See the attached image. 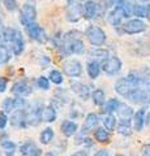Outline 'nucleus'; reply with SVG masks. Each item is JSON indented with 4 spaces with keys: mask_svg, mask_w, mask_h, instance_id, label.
<instances>
[{
    "mask_svg": "<svg viewBox=\"0 0 150 156\" xmlns=\"http://www.w3.org/2000/svg\"><path fill=\"white\" fill-rule=\"evenodd\" d=\"M81 34L76 30H72L71 33L65 34L64 37V43H63V50L67 55H80L85 51L84 42L81 41Z\"/></svg>",
    "mask_w": 150,
    "mask_h": 156,
    "instance_id": "f257e3e1",
    "label": "nucleus"
},
{
    "mask_svg": "<svg viewBox=\"0 0 150 156\" xmlns=\"http://www.w3.org/2000/svg\"><path fill=\"white\" fill-rule=\"evenodd\" d=\"M85 37L89 41L90 44H93L95 47L103 46L106 43V39H107V35H106L104 30H102L101 27L95 26V25H90V26L86 27Z\"/></svg>",
    "mask_w": 150,
    "mask_h": 156,
    "instance_id": "f03ea898",
    "label": "nucleus"
},
{
    "mask_svg": "<svg viewBox=\"0 0 150 156\" xmlns=\"http://www.w3.org/2000/svg\"><path fill=\"white\" fill-rule=\"evenodd\" d=\"M37 18V7L34 0H27L20 9V21L24 26L34 22Z\"/></svg>",
    "mask_w": 150,
    "mask_h": 156,
    "instance_id": "7ed1b4c3",
    "label": "nucleus"
},
{
    "mask_svg": "<svg viewBox=\"0 0 150 156\" xmlns=\"http://www.w3.org/2000/svg\"><path fill=\"white\" fill-rule=\"evenodd\" d=\"M65 14H67V20L69 22L80 21V18L84 16V5L79 0H67Z\"/></svg>",
    "mask_w": 150,
    "mask_h": 156,
    "instance_id": "20e7f679",
    "label": "nucleus"
},
{
    "mask_svg": "<svg viewBox=\"0 0 150 156\" xmlns=\"http://www.w3.org/2000/svg\"><path fill=\"white\" fill-rule=\"evenodd\" d=\"M101 66H102V70L106 73V74L114 76V74H116V73H119L120 70H122L123 62L119 57L112 56V57H108V58H106V60H103Z\"/></svg>",
    "mask_w": 150,
    "mask_h": 156,
    "instance_id": "39448f33",
    "label": "nucleus"
},
{
    "mask_svg": "<svg viewBox=\"0 0 150 156\" xmlns=\"http://www.w3.org/2000/svg\"><path fill=\"white\" fill-rule=\"evenodd\" d=\"M123 31L125 34H129V35H133V34H140V33H144L145 30L148 29L146 23L144 21L138 18H134V20H129L128 22L123 23Z\"/></svg>",
    "mask_w": 150,
    "mask_h": 156,
    "instance_id": "423d86ee",
    "label": "nucleus"
},
{
    "mask_svg": "<svg viewBox=\"0 0 150 156\" xmlns=\"http://www.w3.org/2000/svg\"><path fill=\"white\" fill-rule=\"evenodd\" d=\"M63 70L68 77L77 78L82 74V64L81 61L76 60V58H71V60H67L63 64Z\"/></svg>",
    "mask_w": 150,
    "mask_h": 156,
    "instance_id": "0eeeda50",
    "label": "nucleus"
},
{
    "mask_svg": "<svg viewBox=\"0 0 150 156\" xmlns=\"http://www.w3.org/2000/svg\"><path fill=\"white\" fill-rule=\"evenodd\" d=\"M127 99L137 104H149L150 103V92H148L142 87H136L130 94L127 96Z\"/></svg>",
    "mask_w": 150,
    "mask_h": 156,
    "instance_id": "6e6552de",
    "label": "nucleus"
},
{
    "mask_svg": "<svg viewBox=\"0 0 150 156\" xmlns=\"http://www.w3.org/2000/svg\"><path fill=\"white\" fill-rule=\"evenodd\" d=\"M25 31H26L27 35L35 42L43 43L46 41V34H45V31H43V29L35 22H31V23H29V25H26Z\"/></svg>",
    "mask_w": 150,
    "mask_h": 156,
    "instance_id": "1a4fd4ad",
    "label": "nucleus"
},
{
    "mask_svg": "<svg viewBox=\"0 0 150 156\" xmlns=\"http://www.w3.org/2000/svg\"><path fill=\"white\" fill-rule=\"evenodd\" d=\"M136 87L137 86H134L127 77H124V78H120V80L116 81V83H115V91L118 92L119 95L127 98L130 94V92L136 89Z\"/></svg>",
    "mask_w": 150,
    "mask_h": 156,
    "instance_id": "9d476101",
    "label": "nucleus"
},
{
    "mask_svg": "<svg viewBox=\"0 0 150 156\" xmlns=\"http://www.w3.org/2000/svg\"><path fill=\"white\" fill-rule=\"evenodd\" d=\"M26 104L25 99L17 96V98H5L2 103V108L4 112H12L14 109H21Z\"/></svg>",
    "mask_w": 150,
    "mask_h": 156,
    "instance_id": "9b49d317",
    "label": "nucleus"
},
{
    "mask_svg": "<svg viewBox=\"0 0 150 156\" xmlns=\"http://www.w3.org/2000/svg\"><path fill=\"white\" fill-rule=\"evenodd\" d=\"M127 17L128 16L123 7H115L112 11H111V13L108 14V22L112 26H119V25H122L123 20Z\"/></svg>",
    "mask_w": 150,
    "mask_h": 156,
    "instance_id": "f8f14e48",
    "label": "nucleus"
},
{
    "mask_svg": "<svg viewBox=\"0 0 150 156\" xmlns=\"http://www.w3.org/2000/svg\"><path fill=\"white\" fill-rule=\"evenodd\" d=\"M69 85H71L72 90H73V92H75L77 96H80L81 99H84V100L89 99V96H90V89L85 83H81V82H77V81H71Z\"/></svg>",
    "mask_w": 150,
    "mask_h": 156,
    "instance_id": "ddd939ff",
    "label": "nucleus"
},
{
    "mask_svg": "<svg viewBox=\"0 0 150 156\" xmlns=\"http://www.w3.org/2000/svg\"><path fill=\"white\" fill-rule=\"evenodd\" d=\"M12 124L17 128H26L29 125L27 124V112L21 108V109H17V112H14L13 116H12Z\"/></svg>",
    "mask_w": 150,
    "mask_h": 156,
    "instance_id": "4468645a",
    "label": "nucleus"
},
{
    "mask_svg": "<svg viewBox=\"0 0 150 156\" xmlns=\"http://www.w3.org/2000/svg\"><path fill=\"white\" fill-rule=\"evenodd\" d=\"M12 92L14 95H17V96L29 95L31 92V87L25 80H21V81L16 82V83L12 86Z\"/></svg>",
    "mask_w": 150,
    "mask_h": 156,
    "instance_id": "2eb2a0df",
    "label": "nucleus"
},
{
    "mask_svg": "<svg viewBox=\"0 0 150 156\" xmlns=\"http://www.w3.org/2000/svg\"><path fill=\"white\" fill-rule=\"evenodd\" d=\"M98 14V4L94 0H88L84 4V17L86 20H93Z\"/></svg>",
    "mask_w": 150,
    "mask_h": 156,
    "instance_id": "dca6fc26",
    "label": "nucleus"
},
{
    "mask_svg": "<svg viewBox=\"0 0 150 156\" xmlns=\"http://www.w3.org/2000/svg\"><path fill=\"white\" fill-rule=\"evenodd\" d=\"M77 130H79V125H77L75 121H71V120H65L64 122L61 124V133L64 134L65 136H73Z\"/></svg>",
    "mask_w": 150,
    "mask_h": 156,
    "instance_id": "f3484780",
    "label": "nucleus"
},
{
    "mask_svg": "<svg viewBox=\"0 0 150 156\" xmlns=\"http://www.w3.org/2000/svg\"><path fill=\"white\" fill-rule=\"evenodd\" d=\"M98 122H99V117H98V115L97 113H89L88 116H86V119H85V124H84V126H82V133H88L89 130H91V129H94L97 125H98Z\"/></svg>",
    "mask_w": 150,
    "mask_h": 156,
    "instance_id": "a211bd4d",
    "label": "nucleus"
},
{
    "mask_svg": "<svg viewBox=\"0 0 150 156\" xmlns=\"http://www.w3.org/2000/svg\"><path fill=\"white\" fill-rule=\"evenodd\" d=\"M145 119H146V116H145V109L141 108V109H138L136 113L133 115V128L134 130H142L144 128V125H145Z\"/></svg>",
    "mask_w": 150,
    "mask_h": 156,
    "instance_id": "6ab92c4d",
    "label": "nucleus"
},
{
    "mask_svg": "<svg viewBox=\"0 0 150 156\" xmlns=\"http://www.w3.org/2000/svg\"><path fill=\"white\" fill-rule=\"evenodd\" d=\"M25 50V42H24V38H22V34L18 31L16 39L12 42V51L16 56H20L21 53Z\"/></svg>",
    "mask_w": 150,
    "mask_h": 156,
    "instance_id": "aec40b11",
    "label": "nucleus"
},
{
    "mask_svg": "<svg viewBox=\"0 0 150 156\" xmlns=\"http://www.w3.org/2000/svg\"><path fill=\"white\" fill-rule=\"evenodd\" d=\"M56 109L52 105H47L43 108V113H42V120L46 121V122H54L56 120Z\"/></svg>",
    "mask_w": 150,
    "mask_h": 156,
    "instance_id": "412c9836",
    "label": "nucleus"
},
{
    "mask_svg": "<svg viewBox=\"0 0 150 156\" xmlns=\"http://www.w3.org/2000/svg\"><path fill=\"white\" fill-rule=\"evenodd\" d=\"M101 66L97 61H89L88 65H86V70H88V74L91 80H95V78H98L99 73H101Z\"/></svg>",
    "mask_w": 150,
    "mask_h": 156,
    "instance_id": "4be33fe9",
    "label": "nucleus"
},
{
    "mask_svg": "<svg viewBox=\"0 0 150 156\" xmlns=\"http://www.w3.org/2000/svg\"><path fill=\"white\" fill-rule=\"evenodd\" d=\"M91 99H93V103L95 105H99L102 107L106 103V95H104V91L102 89H97L91 92Z\"/></svg>",
    "mask_w": 150,
    "mask_h": 156,
    "instance_id": "5701e85b",
    "label": "nucleus"
},
{
    "mask_svg": "<svg viewBox=\"0 0 150 156\" xmlns=\"http://www.w3.org/2000/svg\"><path fill=\"white\" fill-rule=\"evenodd\" d=\"M94 139L99 143H108L110 142V134L107 133V130L98 128V129L94 130Z\"/></svg>",
    "mask_w": 150,
    "mask_h": 156,
    "instance_id": "b1692460",
    "label": "nucleus"
},
{
    "mask_svg": "<svg viewBox=\"0 0 150 156\" xmlns=\"http://www.w3.org/2000/svg\"><path fill=\"white\" fill-rule=\"evenodd\" d=\"M54 135H55V134H54V129H52V128H46V129H43L42 133H41V136H39L41 143H42V144H48L52 139H54Z\"/></svg>",
    "mask_w": 150,
    "mask_h": 156,
    "instance_id": "393cba45",
    "label": "nucleus"
},
{
    "mask_svg": "<svg viewBox=\"0 0 150 156\" xmlns=\"http://www.w3.org/2000/svg\"><path fill=\"white\" fill-rule=\"evenodd\" d=\"M118 131L122 135H130L132 134V126H130V120H122L118 125Z\"/></svg>",
    "mask_w": 150,
    "mask_h": 156,
    "instance_id": "a878e982",
    "label": "nucleus"
},
{
    "mask_svg": "<svg viewBox=\"0 0 150 156\" xmlns=\"http://www.w3.org/2000/svg\"><path fill=\"white\" fill-rule=\"evenodd\" d=\"M2 148L4 150V152H5L7 156H13L14 152H16L17 150V144L12 142V140H3L2 142Z\"/></svg>",
    "mask_w": 150,
    "mask_h": 156,
    "instance_id": "bb28decb",
    "label": "nucleus"
},
{
    "mask_svg": "<svg viewBox=\"0 0 150 156\" xmlns=\"http://www.w3.org/2000/svg\"><path fill=\"white\" fill-rule=\"evenodd\" d=\"M120 104H122V103H120L118 99H110L108 101H106V103H104V112L107 115H112L115 111L119 109Z\"/></svg>",
    "mask_w": 150,
    "mask_h": 156,
    "instance_id": "cd10ccee",
    "label": "nucleus"
},
{
    "mask_svg": "<svg viewBox=\"0 0 150 156\" xmlns=\"http://www.w3.org/2000/svg\"><path fill=\"white\" fill-rule=\"evenodd\" d=\"M118 112H119V116L122 117V120H130V117L133 116V109L129 105H125V104H120Z\"/></svg>",
    "mask_w": 150,
    "mask_h": 156,
    "instance_id": "c85d7f7f",
    "label": "nucleus"
},
{
    "mask_svg": "<svg viewBox=\"0 0 150 156\" xmlns=\"http://www.w3.org/2000/svg\"><path fill=\"white\" fill-rule=\"evenodd\" d=\"M9 60H11V51L5 44L0 43V64H7Z\"/></svg>",
    "mask_w": 150,
    "mask_h": 156,
    "instance_id": "c756f323",
    "label": "nucleus"
},
{
    "mask_svg": "<svg viewBox=\"0 0 150 156\" xmlns=\"http://www.w3.org/2000/svg\"><path fill=\"white\" fill-rule=\"evenodd\" d=\"M116 124H118V122H116V119H115L114 115H106L103 117V125H104L106 130H110V131L115 130Z\"/></svg>",
    "mask_w": 150,
    "mask_h": 156,
    "instance_id": "7c9ffc66",
    "label": "nucleus"
},
{
    "mask_svg": "<svg viewBox=\"0 0 150 156\" xmlns=\"http://www.w3.org/2000/svg\"><path fill=\"white\" fill-rule=\"evenodd\" d=\"M17 34H18V30H16V29H12V27H8V29H5V30L3 31V41L12 43L14 39H16Z\"/></svg>",
    "mask_w": 150,
    "mask_h": 156,
    "instance_id": "2f4dec72",
    "label": "nucleus"
},
{
    "mask_svg": "<svg viewBox=\"0 0 150 156\" xmlns=\"http://www.w3.org/2000/svg\"><path fill=\"white\" fill-rule=\"evenodd\" d=\"M35 148H38L37 146L33 143L31 140H27V142H25L24 144L20 146V152H21V155H24V156H29Z\"/></svg>",
    "mask_w": 150,
    "mask_h": 156,
    "instance_id": "473e14b6",
    "label": "nucleus"
},
{
    "mask_svg": "<svg viewBox=\"0 0 150 156\" xmlns=\"http://www.w3.org/2000/svg\"><path fill=\"white\" fill-rule=\"evenodd\" d=\"M90 56H93L95 58H106L108 57V51L107 50H103V48H95V50H91L90 51Z\"/></svg>",
    "mask_w": 150,
    "mask_h": 156,
    "instance_id": "72a5a7b5",
    "label": "nucleus"
},
{
    "mask_svg": "<svg viewBox=\"0 0 150 156\" xmlns=\"http://www.w3.org/2000/svg\"><path fill=\"white\" fill-rule=\"evenodd\" d=\"M48 78H50L51 82H54V83H56V85L63 83V80H64V78H63V74L59 70H51Z\"/></svg>",
    "mask_w": 150,
    "mask_h": 156,
    "instance_id": "f704fd0d",
    "label": "nucleus"
},
{
    "mask_svg": "<svg viewBox=\"0 0 150 156\" xmlns=\"http://www.w3.org/2000/svg\"><path fill=\"white\" fill-rule=\"evenodd\" d=\"M3 4L8 12H14L18 9V4L17 0H3Z\"/></svg>",
    "mask_w": 150,
    "mask_h": 156,
    "instance_id": "c9c22d12",
    "label": "nucleus"
},
{
    "mask_svg": "<svg viewBox=\"0 0 150 156\" xmlns=\"http://www.w3.org/2000/svg\"><path fill=\"white\" fill-rule=\"evenodd\" d=\"M37 85L39 86V89H42V90H48L50 81H48V78L41 76V77H38V80H37Z\"/></svg>",
    "mask_w": 150,
    "mask_h": 156,
    "instance_id": "e433bc0d",
    "label": "nucleus"
},
{
    "mask_svg": "<svg viewBox=\"0 0 150 156\" xmlns=\"http://www.w3.org/2000/svg\"><path fill=\"white\" fill-rule=\"evenodd\" d=\"M132 13L137 17H145V7L144 5H133Z\"/></svg>",
    "mask_w": 150,
    "mask_h": 156,
    "instance_id": "4c0bfd02",
    "label": "nucleus"
},
{
    "mask_svg": "<svg viewBox=\"0 0 150 156\" xmlns=\"http://www.w3.org/2000/svg\"><path fill=\"white\" fill-rule=\"evenodd\" d=\"M7 124H8V116L5 115L4 111H0V130L5 129Z\"/></svg>",
    "mask_w": 150,
    "mask_h": 156,
    "instance_id": "58836bf2",
    "label": "nucleus"
},
{
    "mask_svg": "<svg viewBox=\"0 0 150 156\" xmlns=\"http://www.w3.org/2000/svg\"><path fill=\"white\" fill-rule=\"evenodd\" d=\"M7 86H8V80L4 77H0V92H4L7 90Z\"/></svg>",
    "mask_w": 150,
    "mask_h": 156,
    "instance_id": "ea45409f",
    "label": "nucleus"
},
{
    "mask_svg": "<svg viewBox=\"0 0 150 156\" xmlns=\"http://www.w3.org/2000/svg\"><path fill=\"white\" fill-rule=\"evenodd\" d=\"M141 156H150V144H145L142 147Z\"/></svg>",
    "mask_w": 150,
    "mask_h": 156,
    "instance_id": "a19ab883",
    "label": "nucleus"
},
{
    "mask_svg": "<svg viewBox=\"0 0 150 156\" xmlns=\"http://www.w3.org/2000/svg\"><path fill=\"white\" fill-rule=\"evenodd\" d=\"M93 156H110V154L107 150H99L98 152H95Z\"/></svg>",
    "mask_w": 150,
    "mask_h": 156,
    "instance_id": "79ce46f5",
    "label": "nucleus"
},
{
    "mask_svg": "<svg viewBox=\"0 0 150 156\" xmlns=\"http://www.w3.org/2000/svg\"><path fill=\"white\" fill-rule=\"evenodd\" d=\"M71 156H88V151H85V150H80V151H76L75 154H72Z\"/></svg>",
    "mask_w": 150,
    "mask_h": 156,
    "instance_id": "37998d69",
    "label": "nucleus"
},
{
    "mask_svg": "<svg viewBox=\"0 0 150 156\" xmlns=\"http://www.w3.org/2000/svg\"><path fill=\"white\" fill-rule=\"evenodd\" d=\"M145 17H146V18H150V4L145 5Z\"/></svg>",
    "mask_w": 150,
    "mask_h": 156,
    "instance_id": "c03bdc74",
    "label": "nucleus"
},
{
    "mask_svg": "<svg viewBox=\"0 0 150 156\" xmlns=\"http://www.w3.org/2000/svg\"><path fill=\"white\" fill-rule=\"evenodd\" d=\"M41 151L42 150H39V148H35L34 151H33V152L29 155V156H41Z\"/></svg>",
    "mask_w": 150,
    "mask_h": 156,
    "instance_id": "a18cd8bd",
    "label": "nucleus"
},
{
    "mask_svg": "<svg viewBox=\"0 0 150 156\" xmlns=\"http://www.w3.org/2000/svg\"><path fill=\"white\" fill-rule=\"evenodd\" d=\"M145 124H146L148 126H150V112L146 115V119H145Z\"/></svg>",
    "mask_w": 150,
    "mask_h": 156,
    "instance_id": "49530a36",
    "label": "nucleus"
},
{
    "mask_svg": "<svg viewBox=\"0 0 150 156\" xmlns=\"http://www.w3.org/2000/svg\"><path fill=\"white\" fill-rule=\"evenodd\" d=\"M46 156H55V155H54V154H52V152H48V154H47Z\"/></svg>",
    "mask_w": 150,
    "mask_h": 156,
    "instance_id": "de8ad7c7",
    "label": "nucleus"
},
{
    "mask_svg": "<svg viewBox=\"0 0 150 156\" xmlns=\"http://www.w3.org/2000/svg\"><path fill=\"white\" fill-rule=\"evenodd\" d=\"M138 2H144L145 3V2H150V0H138Z\"/></svg>",
    "mask_w": 150,
    "mask_h": 156,
    "instance_id": "09e8293b",
    "label": "nucleus"
},
{
    "mask_svg": "<svg viewBox=\"0 0 150 156\" xmlns=\"http://www.w3.org/2000/svg\"><path fill=\"white\" fill-rule=\"evenodd\" d=\"M115 156H124V155H122V154H118V155H115Z\"/></svg>",
    "mask_w": 150,
    "mask_h": 156,
    "instance_id": "8fccbe9b",
    "label": "nucleus"
},
{
    "mask_svg": "<svg viewBox=\"0 0 150 156\" xmlns=\"http://www.w3.org/2000/svg\"><path fill=\"white\" fill-rule=\"evenodd\" d=\"M2 22H3V21H2V17H0V26H2Z\"/></svg>",
    "mask_w": 150,
    "mask_h": 156,
    "instance_id": "3c124183",
    "label": "nucleus"
}]
</instances>
